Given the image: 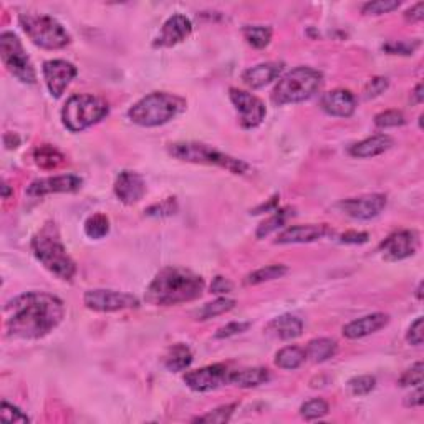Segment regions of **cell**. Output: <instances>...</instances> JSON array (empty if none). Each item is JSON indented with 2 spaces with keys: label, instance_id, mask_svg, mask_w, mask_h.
Wrapping results in <instances>:
<instances>
[{
  "label": "cell",
  "instance_id": "74e56055",
  "mask_svg": "<svg viewBox=\"0 0 424 424\" xmlns=\"http://www.w3.org/2000/svg\"><path fill=\"white\" fill-rule=\"evenodd\" d=\"M0 418H2L4 423H9V424H27V423H30V418H28L26 413L21 411V409H18L17 406H13V404L6 401V399L2 401Z\"/></svg>",
  "mask_w": 424,
  "mask_h": 424
},
{
  "label": "cell",
  "instance_id": "8fae6325",
  "mask_svg": "<svg viewBox=\"0 0 424 424\" xmlns=\"http://www.w3.org/2000/svg\"><path fill=\"white\" fill-rule=\"evenodd\" d=\"M229 96L235 110L239 113L240 126L245 128V130L257 128L265 120L267 110H265L264 101L259 100L257 96H254L252 93L238 90V88H230Z\"/></svg>",
  "mask_w": 424,
  "mask_h": 424
},
{
  "label": "cell",
  "instance_id": "f546056e",
  "mask_svg": "<svg viewBox=\"0 0 424 424\" xmlns=\"http://www.w3.org/2000/svg\"><path fill=\"white\" fill-rule=\"evenodd\" d=\"M285 274H287V267H285V265H277V264L267 265V267H262L259 270H254V272H250L247 277H245L244 284L245 285H259V284L270 282V280L284 277Z\"/></svg>",
  "mask_w": 424,
  "mask_h": 424
},
{
  "label": "cell",
  "instance_id": "277c9868",
  "mask_svg": "<svg viewBox=\"0 0 424 424\" xmlns=\"http://www.w3.org/2000/svg\"><path fill=\"white\" fill-rule=\"evenodd\" d=\"M184 108L186 101L182 98L171 95V93L156 91L135 103L128 111V116L136 125L155 128L166 125L167 121L179 115Z\"/></svg>",
  "mask_w": 424,
  "mask_h": 424
},
{
  "label": "cell",
  "instance_id": "9c48e42d",
  "mask_svg": "<svg viewBox=\"0 0 424 424\" xmlns=\"http://www.w3.org/2000/svg\"><path fill=\"white\" fill-rule=\"evenodd\" d=\"M0 57H2L4 67L18 82L27 83V85H33L37 82V73L30 62V57L27 55L26 48H23L16 33L4 32L0 35Z\"/></svg>",
  "mask_w": 424,
  "mask_h": 424
},
{
  "label": "cell",
  "instance_id": "60d3db41",
  "mask_svg": "<svg viewBox=\"0 0 424 424\" xmlns=\"http://www.w3.org/2000/svg\"><path fill=\"white\" fill-rule=\"evenodd\" d=\"M423 372H424V367L423 363L419 362L414 364V367H411L409 369H406V372L403 373V376L399 378V384L401 386H421L423 384Z\"/></svg>",
  "mask_w": 424,
  "mask_h": 424
},
{
  "label": "cell",
  "instance_id": "ac0fdd59",
  "mask_svg": "<svg viewBox=\"0 0 424 424\" xmlns=\"http://www.w3.org/2000/svg\"><path fill=\"white\" fill-rule=\"evenodd\" d=\"M115 194L123 204H136L146 194V182L135 171H123L115 181Z\"/></svg>",
  "mask_w": 424,
  "mask_h": 424
},
{
  "label": "cell",
  "instance_id": "4316f807",
  "mask_svg": "<svg viewBox=\"0 0 424 424\" xmlns=\"http://www.w3.org/2000/svg\"><path fill=\"white\" fill-rule=\"evenodd\" d=\"M192 363V353L189 347H186L184 343L172 345L164 358V364L169 372H184L186 368H189Z\"/></svg>",
  "mask_w": 424,
  "mask_h": 424
},
{
  "label": "cell",
  "instance_id": "7a4b0ae2",
  "mask_svg": "<svg viewBox=\"0 0 424 424\" xmlns=\"http://www.w3.org/2000/svg\"><path fill=\"white\" fill-rule=\"evenodd\" d=\"M204 279L191 270L166 267L162 269L146 289V302L157 307L186 303L201 297L204 292Z\"/></svg>",
  "mask_w": 424,
  "mask_h": 424
},
{
  "label": "cell",
  "instance_id": "f6af8a7d",
  "mask_svg": "<svg viewBox=\"0 0 424 424\" xmlns=\"http://www.w3.org/2000/svg\"><path fill=\"white\" fill-rule=\"evenodd\" d=\"M406 340H408V343L416 345V347L423 345V317H418L411 323V327H409V330H408Z\"/></svg>",
  "mask_w": 424,
  "mask_h": 424
},
{
  "label": "cell",
  "instance_id": "c3c4849f",
  "mask_svg": "<svg viewBox=\"0 0 424 424\" xmlns=\"http://www.w3.org/2000/svg\"><path fill=\"white\" fill-rule=\"evenodd\" d=\"M421 404H423V384L421 386H416V391L409 394V396H406V399H404V406L408 408H416V406H421Z\"/></svg>",
  "mask_w": 424,
  "mask_h": 424
},
{
  "label": "cell",
  "instance_id": "ab89813d",
  "mask_svg": "<svg viewBox=\"0 0 424 424\" xmlns=\"http://www.w3.org/2000/svg\"><path fill=\"white\" fill-rule=\"evenodd\" d=\"M374 125L378 128H396L404 125V116L398 110H388L374 116Z\"/></svg>",
  "mask_w": 424,
  "mask_h": 424
},
{
  "label": "cell",
  "instance_id": "836d02e7",
  "mask_svg": "<svg viewBox=\"0 0 424 424\" xmlns=\"http://www.w3.org/2000/svg\"><path fill=\"white\" fill-rule=\"evenodd\" d=\"M110 233V221L105 214H98L90 216L85 223V234L90 239H103L105 235Z\"/></svg>",
  "mask_w": 424,
  "mask_h": 424
},
{
  "label": "cell",
  "instance_id": "7c38bea8",
  "mask_svg": "<svg viewBox=\"0 0 424 424\" xmlns=\"http://www.w3.org/2000/svg\"><path fill=\"white\" fill-rule=\"evenodd\" d=\"M229 369L225 364H211L196 372H189L184 374V383L192 391L207 393L212 389H218L223 384L228 383Z\"/></svg>",
  "mask_w": 424,
  "mask_h": 424
},
{
  "label": "cell",
  "instance_id": "4fadbf2b",
  "mask_svg": "<svg viewBox=\"0 0 424 424\" xmlns=\"http://www.w3.org/2000/svg\"><path fill=\"white\" fill-rule=\"evenodd\" d=\"M384 207H386V196L384 194H367L338 202L340 211L350 218L362 221L376 218Z\"/></svg>",
  "mask_w": 424,
  "mask_h": 424
},
{
  "label": "cell",
  "instance_id": "44dd1931",
  "mask_svg": "<svg viewBox=\"0 0 424 424\" xmlns=\"http://www.w3.org/2000/svg\"><path fill=\"white\" fill-rule=\"evenodd\" d=\"M327 234V225H292L279 235L275 244H308L325 238Z\"/></svg>",
  "mask_w": 424,
  "mask_h": 424
},
{
  "label": "cell",
  "instance_id": "30bf717a",
  "mask_svg": "<svg viewBox=\"0 0 424 424\" xmlns=\"http://www.w3.org/2000/svg\"><path fill=\"white\" fill-rule=\"evenodd\" d=\"M83 303H85L87 308L93 310V312L103 313L120 312V310L140 307V300H138L135 295L105 289L88 290V292L83 295Z\"/></svg>",
  "mask_w": 424,
  "mask_h": 424
},
{
  "label": "cell",
  "instance_id": "5b68a950",
  "mask_svg": "<svg viewBox=\"0 0 424 424\" xmlns=\"http://www.w3.org/2000/svg\"><path fill=\"white\" fill-rule=\"evenodd\" d=\"M322 82L323 75L318 70L310 67H299L280 78L277 87L274 88L272 101L277 106L302 103L320 90Z\"/></svg>",
  "mask_w": 424,
  "mask_h": 424
},
{
  "label": "cell",
  "instance_id": "b9f144b4",
  "mask_svg": "<svg viewBox=\"0 0 424 424\" xmlns=\"http://www.w3.org/2000/svg\"><path fill=\"white\" fill-rule=\"evenodd\" d=\"M250 328V322H233L228 323L225 327H221L218 332H216V338H229L234 337V335L244 333Z\"/></svg>",
  "mask_w": 424,
  "mask_h": 424
},
{
  "label": "cell",
  "instance_id": "f907efd6",
  "mask_svg": "<svg viewBox=\"0 0 424 424\" xmlns=\"http://www.w3.org/2000/svg\"><path fill=\"white\" fill-rule=\"evenodd\" d=\"M275 204H277V196L272 197V201H270V204H262L260 207H257V209H255V211L252 212V214H260V212H262V211H270V209H274Z\"/></svg>",
  "mask_w": 424,
  "mask_h": 424
},
{
  "label": "cell",
  "instance_id": "9a60e30c",
  "mask_svg": "<svg viewBox=\"0 0 424 424\" xmlns=\"http://www.w3.org/2000/svg\"><path fill=\"white\" fill-rule=\"evenodd\" d=\"M419 247V239L418 234L413 233V230H399V233H394L393 235L384 240V242L379 245L381 249L383 257L386 260H403L411 257V255L416 252Z\"/></svg>",
  "mask_w": 424,
  "mask_h": 424
},
{
  "label": "cell",
  "instance_id": "d590c367",
  "mask_svg": "<svg viewBox=\"0 0 424 424\" xmlns=\"http://www.w3.org/2000/svg\"><path fill=\"white\" fill-rule=\"evenodd\" d=\"M235 408H238V404H224V406L214 409V411L207 413V414H204V416L196 418L194 421L196 423H212V424L228 423L229 419L233 418Z\"/></svg>",
  "mask_w": 424,
  "mask_h": 424
},
{
  "label": "cell",
  "instance_id": "7bdbcfd3",
  "mask_svg": "<svg viewBox=\"0 0 424 424\" xmlns=\"http://www.w3.org/2000/svg\"><path fill=\"white\" fill-rule=\"evenodd\" d=\"M388 88V80L384 77H374L367 83L364 87V98H376L384 93V90Z\"/></svg>",
  "mask_w": 424,
  "mask_h": 424
},
{
  "label": "cell",
  "instance_id": "f35d334b",
  "mask_svg": "<svg viewBox=\"0 0 424 424\" xmlns=\"http://www.w3.org/2000/svg\"><path fill=\"white\" fill-rule=\"evenodd\" d=\"M399 7L398 0H378V2H368L363 6L364 16H381Z\"/></svg>",
  "mask_w": 424,
  "mask_h": 424
},
{
  "label": "cell",
  "instance_id": "8992f818",
  "mask_svg": "<svg viewBox=\"0 0 424 424\" xmlns=\"http://www.w3.org/2000/svg\"><path fill=\"white\" fill-rule=\"evenodd\" d=\"M171 156L186 162H196V164L218 166L223 169L233 172V174H245L249 169L247 162L235 160V157L214 150L212 146H207L204 143L196 141H182L174 143L169 146Z\"/></svg>",
  "mask_w": 424,
  "mask_h": 424
},
{
  "label": "cell",
  "instance_id": "d4e9b609",
  "mask_svg": "<svg viewBox=\"0 0 424 424\" xmlns=\"http://www.w3.org/2000/svg\"><path fill=\"white\" fill-rule=\"evenodd\" d=\"M270 373L267 368H244L238 372H229L228 383L239 388H255L259 384L267 383Z\"/></svg>",
  "mask_w": 424,
  "mask_h": 424
},
{
  "label": "cell",
  "instance_id": "e0dca14e",
  "mask_svg": "<svg viewBox=\"0 0 424 424\" xmlns=\"http://www.w3.org/2000/svg\"><path fill=\"white\" fill-rule=\"evenodd\" d=\"M192 32V23L186 16H181V13H176L167 18L162 26L160 35L156 37V40L152 42V45L156 48H167L174 47L182 40H186L187 37L191 35Z\"/></svg>",
  "mask_w": 424,
  "mask_h": 424
},
{
  "label": "cell",
  "instance_id": "d6a6232c",
  "mask_svg": "<svg viewBox=\"0 0 424 424\" xmlns=\"http://www.w3.org/2000/svg\"><path fill=\"white\" fill-rule=\"evenodd\" d=\"M290 216H294V209H282V211L275 212L272 218H269L267 221H264V223L259 225L257 233H255V235H257V239L267 238V235L272 234L274 230H279L280 228H284L285 223H287V219L290 218Z\"/></svg>",
  "mask_w": 424,
  "mask_h": 424
},
{
  "label": "cell",
  "instance_id": "603a6c76",
  "mask_svg": "<svg viewBox=\"0 0 424 424\" xmlns=\"http://www.w3.org/2000/svg\"><path fill=\"white\" fill-rule=\"evenodd\" d=\"M303 332V322L295 315H280L267 325V333L279 340H295Z\"/></svg>",
  "mask_w": 424,
  "mask_h": 424
},
{
  "label": "cell",
  "instance_id": "ba28073f",
  "mask_svg": "<svg viewBox=\"0 0 424 424\" xmlns=\"http://www.w3.org/2000/svg\"><path fill=\"white\" fill-rule=\"evenodd\" d=\"M18 22L28 38L45 50H60L70 43V33L63 28L57 18L47 16V13H22L18 17Z\"/></svg>",
  "mask_w": 424,
  "mask_h": 424
},
{
  "label": "cell",
  "instance_id": "ffe728a7",
  "mask_svg": "<svg viewBox=\"0 0 424 424\" xmlns=\"http://www.w3.org/2000/svg\"><path fill=\"white\" fill-rule=\"evenodd\" d=\"M389 323V317L386 313H372L364 315L362 318L353 320L348 325L343 327V337L348 340H358L363 337H368V335H373L379 332V330L386 327Z\"/></svg>",
  "mask_w": 424,
  "mask_h": 424
},
{
  "label": "cell",
  "instance_id": "816d5d0a",
  "mask_svg": "<svg viewBox=\"0 0 424 424\" xmlns=\"http://www.w3.org/2000/svg\"><path fill=\"white\" fill-rule=\"evenodd\" d=\"M11 194H13V191L11 189V186H9L7 182H4V184H2V197H4V199H9V197H11Z\"/></svg>",
  "mask_w": 424,
  "mask_h": 424
},
{
  "label": "cell",
  "instance_id": "52a82bcc",
  "mask_svg": "<svg viewBox=\"0 0 424 424\" xmlns=\"http://www.w3.org/2000/svg\"><path fill=\"white\" fill-rule=\"evenodd\" d=\"M110 106L95 95H73L62 110V121L68 131L80 133L108 116Z\"/></svg>",
  "mask_w": 424,
  "mask_h": 424
},
{
  "label": "cell",
  "instance_id": "2e32d148",
  "mask_svg": "<svg viewBox=\"0 0 424 424\" xmlns=\"http://www.w3.org/2000/svg\"><path fill=\"white\" fill-rule=\"evenodd\" d=\"M83 184V179L75 174H63L53 177H42L33 181L27 189V196L42 197L47 194H57V192H77Z\"/></svg>",
  "mask_w": 424,
  "mask_h": 424
},
{
  "label": "cell",
  "instance_id": "e575fe53",
  "mask_svg": "<svg viewBox=\"0 0 424 424\" xmlns=\"http://www.w3.org/2000/svg\"><path fill=\"white\" fill-rule=\"evenodd\" d=\"M328 411H330L328 403L323 401V399H320V398L310 399V401L303 403L302 408H300V414H302V418L307 419V421L322 419L327 416Z\"/></svg>",
  "mask_w": 424,
  "mask_h": 424
},
{
  "label": "cell",
  "instance_id": "4dcf8cb0",
  "mask_svg": "<svg viewBox=\"0 0 424 424\" xmlns=\"http://www.w3.org/2000/svg\"><path fill=\"white\" fill-rule=\"evenodd\" d=\"M234 307H235V300L225 299V297L218 299V300H214V302L206 303L204 307L197 310L196 317H197V320H209V318L219 317V315L230 312Z\"/></svg>",
  "mask_w": 424,
  "mask_h": 424
},
{
  "label": "cell",
  "instance_id": "f1b7e54d",
  "mask_svg": "<svg viewBox=\"0 0 424 424\" xmlns=\"http://www.w3.org/2000/svg\"><path fill=\"white\" fill-rule=\"evenodd\" d=\"M305 350L299 347H285L275 355V364L282 369H297L305 362Z\"/></svg>",
  "mask_w": 424,
  "mask_h": 424
},
{
  "label": "cell",
  "instance_id": "d6986e66",
  "mask_svg": "<svg viewBox=\"0 0 424 424\" xmlns=\"http://www.w3.org/2000/svg\"><path fill=\"white\" fill-rule=\"evenodd\" d=\"M320 106L325 113L332 116L338 118H348L355 113L357 103H355V96L350 90H343V88H337V90L327 91L322 96Z\"/></svg>",
  "mask_w": 424,
  "mask_h": 424
},
{
  "label": "cell",
  "instance_id": "7dc6e473",
  "mask_svg": "<svg viewBox=\"0 0 424 424\" xmlns=\"http://www.w3.org/2000/svg\"><path fill=\"white\" fill-rule=\"evenodd\" d=\"M404 17H406V21H411V22H421L424 18V4L419 2L416 6L409 9V11L404 13Z\"/></svg>",
  "mask_w": 424,
  "mask_h": 424
},
{
  "label": "cell",
  "instance_id": "681fc988",
  "mask_svg": "<svg viewBox=\"0 0 424 424\" xmlns=\"http://www.w3.org/2000/svg\"><path fill=\"white\" fill-rule=\"evenodd\" d=\"M368 240V234L364 233H347L342 235V242L347 244H363Z\"/></svg>",
  "mask_w": 424,
  "mask_h": 424
},
{
  "label": "cell",
  "instance_id": "3957f363",
  "mask_svg": "<svg viewBox=\"0 0 424 424\" xmlns=\"http://www.w3.org/2000/svg\"><path fill=\"white\" fill-rule=\"evenodd\" d=\"M32 252L38 262L60 280H72L77 265L68 255L55 223H47L32 239Z\"/></svg>",
  "mask_w": 424,
  "mask_h": 424
},
{
  "label": "cell",
  "instance_id": "bcb514c9",
  "mask_svg": "<svg viewBox=\"0 0 424 424\" xmlns=\"http://www.w3.org/2000/svg\"><path fill=\"white\" fill-rule=\"evenodd\" d=\"M230 290H233V284L229 282L228 279H224V277H216L214 280H212V284H211V292L212 294H218V295H221V294H229Z\"/></svg>",
  "mask_w": 424,
  "mask_h": 424
},
{
  "label": "cell",
  "instance_id": "83f0119b",
  "mask_svg": "<svg viewBox=\"0 0 424 424\" xmlns=\"http://www.w3.org/2000/svg\"><path fill=\"white\" fill-rule=\"evenodd\" d=\"M33 160H35L37 166L42 167V169H57L58 166H62L65 162V156L57 147L43 145L33 151Z\"/></svg>",
  "mask_w": 424,
  "mask_h": 424
},
{
  "label": "cell",
  "instance_id": "8d00e7d4",
  "mask_svg": "<svg viewBox=\"0 0 424 424\" xmlns=\"http://www.w3.org/2000/svg\"><path fill=\"white\" fill-rule=\"evenodd\" d=\"M376 386V378L363 374V376H355L348 381V389L353 396H364V394L372 393Z\"/></svg>",
  "mask_w": 424,
  "mask_h": 424
},
{
  "label": "cell",
  "instance_id": "ee69618b",
  "mask_svg": "<svg viewBox=\"0 0 424 424\" xmlns=\"http://www.w3.org/2000/svg\"><path fill=\"white\" fill-rule=\"evenodd\" d=\"M416 47H418V43L411 45L409 42H391V43H386L383 48L386 52L393 53V55H411Z\"/></svg>",
  "mask_w": 424,
  "mask_h": 424
},
{
  "label": "cell",
  "instance_id": "7402d4cb",
  "mask_svg": "<svg viewBox=\"0 0 424 424\" xmlns=\"http://www.w3.org/2000/svg\"><path fill=\"white\" fill-rule=\"evenodd\" d=\"M284 72V63L277 62H267L260 63V65H255L249 70L242 73V82L252 90H257V88H262L269 83H272L275 78L280 77V73Z\"/></svg>",
  "mask_w": 424,
  "mask_h": 424
},
{
  "label": "cell",
  "instance_id": "6da1fadb",
  "mask_svg": "<svg viewBox=\"0 0 424 424\" xmlns=\"http://www.w3.org/2000/svg\"><path fill=\"white\" fill-rule=\"evenodd\" d=\"M65 317V305L47 292H27L6 305L9 338L38 340L53 332Z\"/></svg>",
  "mask_w": 424,
  "mask_h": 424
},
{
  "label": "cell",
  "instance_id": "cb8c5ba5",
  "mask_svg": "<svg viewBox=\"0 0 424 424\" xmlns=\"http://www.w3.org/2000/svg\"><path fill=\"white\" fill-rule=\"evenodd\" d=\"M393 146V138L388 135H376L367 140L357 143L350 150V155L355 157H374L378 155H383L384 151H388Z\"/></svg>",
  "mask_w": 424,
  "mask_h": 424
},
{
  "label": "cell",
  "instance_id": "5bb4252c",
  "mask_svg": "<svg viewBox=\"0 0 424 424\" xmlns=\"http://www.w3.org/2000/svg\"><path fill=\"white\" fill-rule=\"evenodd\" d=\"M77 67L67 60H48L43 63V78L53 98H60L73 78L77 77Z\"/></svg>",
  "mask_w": 424,
  "mask_h": 424
},
{
  "label": "cell",
  "instance_id": "484cf974",
  "mask_svg": "<svg viewBox=\"0 0 424 424\" xmlns=\"http://www.w3.org/2000/svg\"><path fill=\"white\" fill-rule=\"evenodd\" d=\"M338 352V343L332 338H317L308 343L305 355L313 363H323L327 359L333 358Z\"/></svg>",
  "mask_w": 424,
  "mask_h": 424
},
{
  "label": "cell",
  "instance_id": "1f68e13d",
  "mask_svg": "<svg viewBox=\"0 0 424 424\" xmlns=\"http://www.w3.org/2000/svg\"><path fill=\"white\" fill-rule=\"evenodd\" d=\"M242 33L245 40L255 48H265L272 40V28L267 26H245Z\"/></svg>",
  "mask_w": 424,
  "mask_h": 424
},
{
  "label": "cell",
  "instance_id": "f5cc1de1",
  "mask_svg": "<svg viewBox=\"0 0 424 424\" xmlns=\"http://www.w3.org/2000/svg\"><path fill=\"white\" fill-rule=\"evenodd\" d=\"M414 96H416V103H423V83H419L414 90Z\"/></svg>",
  "mask_w": 424,
  "mask_h": 424
}]
</instances>
